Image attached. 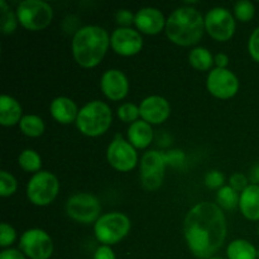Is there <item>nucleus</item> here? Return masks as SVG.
I'll list each match as a JSON object with an SVG mask.
<instances>
[{
    "instance_id": "1a4fd4ad",
    "label": "nucleus",
    "mask_w": 259,
    "mask_h": 259,
    "mask_svg": "<svg viewBox=\"0 0 259 259\" xmlns=\"http://www.w3.org/2000/svg\"><path fill=\"white\" fill-rule=\"evenodd\" d=\"M167 166L166 153L148 151L143 154L141 162V181L148 191H156L161 187Z\"/></svg>"
},
{
    "instance_id": "412c9836",
    "label": "nucleus",
    "mask_w": 259,
    "mask_h": 259,
    "mask_svg": "<svg viewBox=\"0 0 259 259\" xmlns=\"http://www.w3.org/2000/svg\"><path fill=\"white\" fill-rule=\"evenodd\" d=\"M22 106L19 101L10 95L0 96V124L4 126H13L22 120Z\"/></svg>"
},
{
    "instance_id": "f3484780",
    "label": "nucleus",
    "mask_w": 259,
    "mask_h": 259,
    "mask_svg": "<svg viewBox=\"0 0 259 259\" xmlns=\"http://www.w3.org/2000/svg\"><path fill=\"white\" fill-rule=\"evenodd\" d=\"M167 19H164L163 13L157 8L146 7L137 12L134 24L144 34H158L163 28H166Z\"/></svg>"
},
{
    "instance_id": "5701e85b",
    "label": "nucleus",
    "mask_w": 259,
    "mask_h": 259,
    "mask_svg": "<svg viewBox=\"0 0 259 259\" xmlns=\"http://www.w3.org/2000/svg\"><path fill=\"white\" fill-rule=\"evenodd\" d=\"M189 62L194 68L199 71H207L212 67L215 62L211 52L205 47L192 48L189 53Z\"/></svg>"
},
{
    "instance_id": "7c9ffc66",
    "label": "nucleus",
    "mask_w": 259,
    "mask_h": 259,
    "mask_svg": "<svg viewBox=\"0 0 259 259\" xmlns=\"http://www.w3.org/2000/svg\"><path fill=\"white\" fill-rule=\"evenodd\" d=\"M15 239H17V232L14 228L8 223H2L0 225V245L3 248L9 247L15 242Z\"/></svg>"
},
{
    "instance_id": "2eb2a0df",
    "label": "nucleus",
    "mask_w": 259,
    "mask_h": 259,
    "mask_svg": "<svg viewBox=\"0 0 259 259\" xmlns=\"http://www.w3.org/2000/svg\"><path fill=\"white\" fill-rule=\"evenodd\" d=\"M101 90L104 95L113 101L121 100L129 91V81L124 72L116 68H111L104 72L100 80Z\"/></svg>"
},
{
    "instance_id": "dca6fc26",
    "label": "nucleus",
    "mask_w": 259,
    "mask_h": 259,
    "mask_svg": "<svg viewBox=\"0 0 259 259\" xmlns=\"http://www.w3.org/2000/svg\"><path fill=\"white\" fill-rule=\"evenodd\" d=\"M142 120L149 124H161L169 116L171 106L168 101L158 95H152L142 100L139 105Z\"/></svg>"
},
{
    "instance_id": "aec40b11",
    "label": "nucleus",
    "mask_w": 259,
    "mask_h": 259,
    "mask_svg": "<svg viewBox=\"0 0 259 259\" xmlns=\"http://www.w3.org/2000/svg\"><path fill=\"white\" fill-rule=\"evenodd\" d=\"M153 139V129L144 120H137L128 128V142L134 148H147Z\"/></svg>"
},
{
    "instance_id": "cd10ccee",
    "label": "nucleus",
    "mask_w": 259,
    "mask_h": 259,
    "mask_svg": "<svg viewBox=\"0 0 259 259\" xmlns=\"http://www.w3.org/2000/svg\"><path fill=\"white\" fill-rule=\"evenodd\" d=\"M255 14V8L249 0H239L234 5V15L240 22H249Z\"/></svg>"
},
{
    "instance_id": "9b49d317",
    "label": "nucleus",
    "mask_w": 259,
    "mask_h": 259,
    "mask_svg": "<svg viewBox=\"0 0 259 259\" xmlns=\"http://www.w3.org/2000/svg\"><path fill=\"white\" fill-rule=\"evenodd\" d=\"M19 247L30 259H48L53 253V242L42 229H29L20 237Z\"/></svg>"
},
{
    "instance_id": "4be33fe9",
    "label": "nucleus",
    "mask_w": 259,
    "mask_h": 259,
    "mask_svg": "<svg viewBox=\"0 0 259 259\" xmlns=\"http://www.w3.org/2000/svg\"><path fill=\"white\" fill-rule=\"evenodd\" d=\"M258 249L245 239H235L228 245L227 255L229 259H258Z\"/></svg>"
},
{
    "instance_id": "a19ab883",
    "label": "nucleus",
    "mask_w": 259,
    "mask_h": 259,
    "mask_svg": "<svg viewBox=\"0 0 259 259\" xmlns=\"http://www.w3.org/2000/svg\"><path fill=\"white\" fill-rule=\"evenodd\" d=\"M209 259H223V258H220V257H211V258H209Z\"/></svg>"
},
{
    "instance_id": "f704fd0d",
    "label": "nucleus",
    "mask_w": 259,
    "mask_h": 259,
    "mask_svg": "<svg viewBox=\"0 0 259 259\" xmlns=\"http://www.w3.org/2000/svg\"><path fill=\"white\" fill-rule=\"evenodd\" d=\"M115 19L118 24H120V27L129 28V25L132 23H134L136 19V15H133V13L128 9H120L118 10V13L115 14Z\"/></svg>"
},
{
    "instance_id": "6e6552de",
    "label": "nucleus",
    "mask_w": 259,
    "mask_h": 259,
    "mask_svg": "<svg viewBox=\"0 0 259 259\" xmlns=\"http://www.w3.org/2000/svg\"><path fill=\"white\" fill-rule=\"evenodd\" d=\"M66 212L71 219L82 224L98 222L101 217V204L96 196L89 192L72 195L66 202Z\"/></svg>"
},
{
    "instance_id": "ea45409f",
    "label": "nucleus",
    "mask_w": 259,
    "mask_h": 259,
    "mask_svg": "<svg viewBox=\"0 0 259 259\" xmlns=\"http://www.w3.org/2000/svg\"><path fill=\"white\" fill-rule=\"evenodd\" d=\"M248 180H249V182L252 185H259V164H254L250 168Z\"/></svg>"
},
{
    "instance_id": "f257e3e1",
    "label": "nucleus",
    "mask_w": 259,
    "mask_h": 259,
    "mask_svg": "<svg viewBox=\"0 0 259 259\" xmlns=\"http://www.w3.org/2000/svg\"><path fill=\"white\" fill-rule=\"evenodd\" d=\"M184 233L189 249L195 257L209 259L223 247L227 238V218L212 202H199L185 218Z\"/></svg>"
},
{
    "instance_id": "9d476101",
    "label": "nucleus",
    "mask_w": 259,
    "mask_h": 259,
    "mask_svg": "<svg viewBox=\"0 0 259 259\" xmlns=\"http://www.w3.org/2000/svg\"><path fill=\"white\" fill-rule=\"evenodd\" d=\"M205 30L215 40L225 42L235 32V19L227 8L217 7L210 9L205 15Z\"/></svg>"
},
{
    "instance_id": "a211bd4d",
    "label": "nucleus",
    "mask_w": 259,
    "mask_h": 259,
    "mask_svg": "<svg viewBox=\"0 0 259 259\" xmlns=\"http://www.w3.org/2000/svg\"><path fill=\"white\" fill-rule=\"evenodd\" d=\"M51 115L53 116L55 120H57L61 124H70L77 119L78 109L76 106L75 101L71 100L70 98L66 96H58L53 99L50 106Z\"/></svg>"
},
{
    "instance_id": "473e14b6",
    "label": "nucleus",
    "mask_w": 259,
    "mask_h": 259,
    "mask_svg": "<svg viewBox=\"0 0 259 259\" xmlns=\"http://www.w3.org/2000/svg\"><path fill=\"white\" fill-rule=\"evenodd\" d=\"M249 180L245 175L239 174H233L232 176L229 177V186H232L235 191L238 192H243L248 186H249Z\"/></svg>"
},
{
    "instance_id": "2f4dec72",
    "label": "nucleus",
    "mask_w": 259,
    "mask_h": 259,
    "mask_svg": "<svg viewBox=\"0 0 259 259\" xmlns=\"http://www.w3.org/2000/svg\"><path fill=\"white\" fill-rule=\"evenodd\" d=\"M224 175L220 171H218V169H212V171H209L205 175V185L211 190L222 189V187L224 186Z\"/></svg>"
},
{
    "instance_id": "79ce46f5",
    "label": "nucleus",
    "mask_w": 259,
    "mask_h": 259,
    "mask_svg": "<svg viewBox=\"0 0 259 259\" xmlns=\"http://www.w3.org/2000/svg\"><path fill=\"white\" fill-rule=\"evenodd\" d=\"M257 254H258V258H259V249H258V253H257Z\"/></svg>"
},
{
    "instance_id": "7ed1b4c3",
    "label": "nucleus",
    "mask_w": 259,
    "mask_h": 259,
    "mask_svg": "<svg viewBox=\"0 0 259 259\" xmlns=\"http://www.w3.org/2000/svg\"><path fill=\"white\" fill-rule=\"evenodd\" d=\"M205 30V18L192 7L175 9L167 18L166 34L175 45L194 46L202 38Z\"/></svg>"
},
{
    "instance_id": "f03ea898",
    "label": "nucleus",
    "mask_w": 259,
    "mask_h": 259,
    "mask_svg": "<svg viewBox=\"0 0 259 259\" xmlns=\"http://www.w3.org/2000/svg\"><path fill=\"white\" fill-rule=\"evenodd\" d=\"M110 45V37L99 25H85L77 29L72 38V55L76 62L85 68L98 66Z\"/></svg>"
},
{
    "instance_id": "58836bf2",
    "label": "nucleus",
    "mask_w": 259,
    "mask_h": 259,
    "mask_svg": "<svg viewBox=\"0 0 259 259\" xmlns=\"http://www.w3.org/2000/svg\"><path fill=\"white\" fill-rule=\"evenodd\" d=\"M214 60L219 68H227L228 63H229V57H228L225 53H218V55L214 57Z\"/></svg>"
},
{
    "instance_id": "423d86ee",
    "label": "nucleus",
    "mask_w": 259,
    "mask_h": 259,
    "mask_svg": "<svg viewBox=\"0 0 259 259\" xmlns=\"http://www.w3.org/2000/svg\"><path fill=\"white\" fill-rule=\"evenodd\" d=\"M15 13L20 24L28 30L45 29L53 18L52 7L43 0H23Z\"/></svg>"
},
{
    "instance_id": "ddd939ff",
    "label": "nucleus",
    "mask_w": 259,
    "mask_h": 259,
    "mask_svg": "<svg viewBox=\"0 0 259 259\" xmlns=\"http://www.w3.org/2000/svg\"><path fill=\"white\" fill-rule=\"evenodd\" d=\"M106 158L110 166L116 171L128 172L137 166L138 154L136 148L123 138H116L109 144Z\"/></svg>"
},
{
    "instance_id": "393cba45",
    "label": "nucleus",
    "mask_w": 259,
    "mask_h": 259,
    "mask_svg": "<svg viewBox=\"0 0 259 259\" xmlns=\"http://www.w3.org/2000/svg\"><path fill=\"white\" fill-rule=\"evenodd\" d=\"M240 194L235 191L232 186H223L222 189L218 190L217 201L220 209L224 210H233L237 206H239Z\"/></svg>"
},
{
    "instance_id": "bb28decb",
    "label": "nucleus",
    "mask_w": 259,
    "mask_h": 259,
    "mask_svg": "<svg viewBox=\"0 0 259 259\" xmlns=\"http://www.w3.org/2000/svg\"><path fill=\"white\" fill-rule=\"evenodd\" d=\"M18 163L24 171L37 174L42 167V158L33 149H24L23 152H20L19 157H18Z\"/></svg>"
},
{
    "instance_id": "39448f33",
    "label": "nucleus",
    "mask_w": 259,
    "mask_h": 259,
    "mask_svg": "<svg viewBox=\"0 0 259 259\" xmlns=\"http://www.w3.org/2000/svg\"><path fill=\"white\" fill-rule=\"evenodd\" d=\"M131 230V220L125 214L114 211L101 215L94 225L96 239L104 245H113L126 237Z\"/></svg>"
},
{
    "instance_id": "4c0bfd02",
    "label": "nucleus",
    "mask_w": 259,
    "mask_h": 259,
    "mask_svg": "<svg viewBox=\"0 0 259 259\" xmlns=\"http://www.w3.org/2000/svg\"><path fill=\"white\" fill-rule=\"evenodd\" d=\"M0 259H25V254L20 250L14 249V248H9V249H4L0 253Z\"/></svg>"
},
{
    "instance_id": "a878e982",
    "label": "nucleus",
    "mask_w": 259,
    "mask_h": 259,
    "mask_svg": "<svg viewBox=\"0 0 259 259\" xmlns=\"http://www.w3.org/2000/svg\"><path fill=\"white\" fill-rule=\"evenodd\" d=\"M0 13H2V18H0V24H2V32L4 34H12L15 32L18 25V17L17 13L13 12L7 4L5 0H0Z\"/></svg>"
},
{
    "instance_id": "c9c22d12",
    "label": "nucleus",
    "mask_w": 259,
    "mask_h": 259,
    "mask_svg": "<svg viewBox=\"0 0 259 259\" xmlns=\"http://www.w3.org/2000/svg\"><path fill=\"white\" fill-rule=\"evenodd\" d=\"M167 164H172V166H181L185 161V154L182 151L175 149V151H169L166 153Z\"/></svg>"
},
{
    "instance_id": "72a5a7b5",
    "label": "nucleus",
    "mask_w": 259,
    "mask_h": 259,
    "mask_svg": "<svg viewBox=\"0 0 259 259\" xmlns=\"http://www.w3.org/2000/svg\"><path fill=\"white\" fill-rule=\"evenodd\" d=\"M248 51L253 60L259 63V27L255 28L250 34L249 40H248Z\"/></svg>"
},
{
    "instance_id": "e433bc0d",
    "label": "nucleus",
    "mask_w": 259,
    "mask_h": 259,
    "mask_svg": "<svg viewBox=\"0 0 259 259\" xmlns=\"http://www.w3.org/2000/svg\"><path fill=\"white\" fill-rule=\"evenodd\" d=\"M94 259H116L110 245H100L94 253Z\"/></svg>"
},
{
    "instance_id": "0eeeda50",
    "label": "nucleus",
    "mask_w": 259,
    "mask_h": 259,
    "mask_svg": "<svg viewBox=\"0 0 259 259\" xmlns=\"http://www.w3.org/2000/svg\"><path fill=\"white\" fill-rule=\"evenodd\" d=\"M60 182L53 174L40 171L33 175L27 185V196L35 206H47L56 199Z\"/></svg>"
},
{
    "instance_id": "4468645a",
    "label": "nucleus",
    "mask_w": 259,
    "mask_h": 259,
    "mask_svg": "<svg viewBox=\"0 0 259 259\" xmlns=\"http://www.w3.org/2000/svg\"><path fill=\"white\" fill-rule=\"evenodd\" d=\"M111 48L120 56H134L143 47V38L138 30L119 27L110 37Z\"/></svg>"
},
{
    "instance_id": "c85d7f7f",
    "label": "nucleus",
    "mask_w": 259,
    "mask_h": 259,
    "mask_svg": "<svg viewBox=\"0 0 259 259\" xmlns=\"http://www.w3.org/2000/svg\"><path fill=\"white\" fill-rule=\"evenodd\" d=\"M118 118L124 123H134L138 120V116H141L139 113V106L134 105L132 103H124L118 108Z\"/></svg>"
},
{
    "instance_id": "37998d69",
    "label": "nucleus",
    "mask_w": 259,
    "mask_h": 259,
    "mask_svg": "<svg viewBox=\"0 0 259 259\" xmlns=\"http://www.w3.org/2000/svg\"><path fill=\"white\" fill-rule=\"evenodd\" d=\"M258 234H259V227H258Z\"/></svg>"
},
{
    "instance_id": "6ab92c4d",
    "label": "nucleus",
    "mask_w": 259,
    "mask_h": 259,
    "mask_svg": "<svg viewBox=\"0 0 259 259\" xmlns=\"http://www.w3.org/2000/svg\"><path fill=\"white\" fill-rule=\"evenodd\" d=\"M239 209L248 220H259V185L250 184L244 191L240 192Z\"/></svg>"
},
{
    "instance_id": "c756f323",
    "label": "nucleus",
    "mask_w": 259,
    "mask_h": 259,
    "mask_svg": "<svg viewBox=\"0 0 259 259\" xmlns=\"http://www.w3.org/2000/svg\"><path fill=\"white\" fill-rule=\"evenodd\" d=\"M17 191V180L7 171L0 172V196H12Z\"/></svg>"
},
{
    "instance_id": "f8f14e48",
    "label": "nucleus",
    "mask_w": 259,
    "mask_h": 259,
    "mask_svg": "<svg viewBox=\"0 0 259 259\" xmlns=\"http://www.w3.org/2000/svg\"><path fill=\"white\" fill-rule=\"evenodd\" d=\"M207 90L218 99H230L239 90V80L228 68H212L207 75Z\"/></svg>"
},
{
    "instance_id": "20e7f679",
    "label": "nucleus",
    "mask_w": 259,
    "mask_h": 259,
    "mask_svg": "<svg viewBox=\"0 0 259 259\" xmlns=\"http://www.w3.org/2000/svg\"><path fill=\"white\" fill-rule=\"evenodd\" d=\"M113 113L108 104L100 100L88 103L78 111L76 126L88 137H98L105 133L111 125Z\"/></svg>"
},
{
    "instance_id": "b1692460",
    "label": "nucleus",
    "mask_w": 259,
    "mask_h": 259,
    "mask_svg": "<svg viewBox=\"0 0 259 259\" xmlns=\"http://www.w3.org/2000/svg\"><path fill=\"white\" fill-rule=\"evenodd\" d=\"M19 128L22 133L25 134V136L37 138V137H40L45 133L46 126L42 118L34 115V114H28V115L23 116L22 120L19 121Z\"/></svg>"
}]
</instances>
